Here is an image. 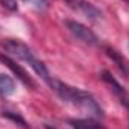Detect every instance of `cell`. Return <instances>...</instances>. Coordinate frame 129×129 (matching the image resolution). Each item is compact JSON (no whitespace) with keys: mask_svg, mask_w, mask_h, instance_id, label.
I'll list each match as a JSON object with an SVG mask.
<instances>
[{"mask_svg":"<svg viewBox=\"0 0 129 129\" xmlns=\"http://www.w3.org/2000/svg\"><path fill=\"white\" fill-rule=\"evenodd\" d=\"M105 53H107V56H108L114 63L117 64V68H119L125 75H128L129 77V64L126 63V60L122 57V54H120L117 50L111 48V47H105Z\"/></svg>","mask_w":129,"mask_h":129,"instance_id":"cell-7","label":"cell"},{"mask_svg":"<svg viewBox=\"0 0 129 129\" xmlns=\"http://www.w3.org/2000/svg\"><path fill=\"white\" fill-rule=\"evenodd\" d=\"M45 129H56V128H51L50 125H47V126H45Z\"/></svg>","mask_w":129,"mask_h":129,"instance_id":"cell-13","label":"cell"},{"mask_svg":"<svg viewBox=\"0 0 129 129\" xmlns=\"http://www.w3.org/2000/svg\"><path fill=\"white\" fill-rule=\"evenodd\" d=\"M69 125L72 129H105L99 122L90 119H69Z\"/></svg>","mask_w":129,"mask_h":129,"instance_id":"cell-8","label":"cell"},{"mask_svg":"<svg viewBox=\"0 0 129 129\" xmlns=\"http://www.w3.org/2000/svg\"><path fill=\"white\" fill-rule=\"evenodd\" d=\"M2 48L6 51L8 56H12V57L18 59V60L27 63L33 71H35V74L39 75L50 87L53 86L54 78L50 75V72H48L45 63L41 62L39 59H36L35 53H33L24 42H21V41H18V39H5V41L2 42Z\"/></svg>","mask_w":129,"mask_h":129,"instance_id":"cell-2","label":"cell"},{"mask_svg":"<svg viewBox=\"0 0 129 129\" xmlns=\"http://www.w3.org/2000/svg\"><path fill=\"white\" fill-rule=\"evenodd\" d=\"M125 2H126V3H129V0H125Z\"/></svg>","mask_w":129,"mask_h":129,"instance_id":"cell-14","label":"cell"},{"mask_svg":"<svg viewBox=\"0 0 129 129\" xmlns=\"http://www.w3.org/2000/svg\"><path fill=\"white\" fill-rule=\"evenodd\" d=\"M0 5H2L5 9L11 11V12H17V11H18L17 0H0Z\"/></svg>","mask_w":129,"mask_h":129,"instance_id":"cell-12","label":"cell"},{"mask_svg":"<svg viewBox=\"0 0 129 129\" xmlns=\"http://www.w3.org/2000/svg\"><path fill=\"white\" fill-rule=\"evenodd\" d=\"M51 89L59 95V98L62 101L77 107L83 113L89 114V117H92V119H102L104 117V111H102L101 105L98 104V101L89 92L77 89V87H72L69 84H64V83L59 81V80L53 81Z\"/></svg>","mask_w":129,"mask_h":129,"instance_id":"cell-1","label":"cell"},{"mask_svg":"<svg viewBox=\"0 0 129 129\" xmlns=\"http://www.w3.org/2000/svg\"><path fill=\"white\" fill-rule=\"evenodd\" d=\"M64 24H66L68 30L72 33L78 41H81V42H84V44H87V45H90V47H95V45L99 44L98 36L92 32L87 26H84L83 23L74 21V20H66Z\"/></svg>","mask_w":129,"mask_h":129,"instance_id":"cell-3","label":"cell"},{"mask_svg":"<svg viewBox=\"0 0 129 129\" xmlns=\"http://www.w3.org/2000/svg\"><path fill=\"white\" fill-rule=\"evenodd\" d=\"M74 9H78L80 12H83V14H84L89 20H92V21H101V20H102V12L98 9L95 5H92V3L87 2V0H78Z\"/></svg>","mask_w":129,"mask_h":129,"instance_id":"cell-6","label":"cell"},{"mask_svg":"<svg viewBox=\"0 0 129 129\" xmlns=\"http://www.w3.org/2000/svg\"><path fill=\"white\" fill-rule=\"evenodd\" d=\"M0 62L3 64H6V66L14 72V75H15L24 86H27V87H30V89H35V83H33L32 78L29 77V74L17 63L14 59H11V56H8V54H0Z\"/></svg>","mask_w":129,"mask_h":129,"instance_id":"cell-4","label":"cell"},{"mask_svg":"<svg viewBox=\"0 0 129 129\" xmlns=\"http://www.w3.org/2000/svg\"><path fill=\"white\" fill-rule=\"evenodd\" d=\"M101 78L104 80V83H107V84L111 87V92L120 99V102H122L125 107L129 108V96H128V93H126V90L123 89V86H122L108 71H102V72H101Z\"/></svg>","mask_w":129,"mask_h":129,"instance_id":"cell-5","label":"cell"},{"mask_svg":"<svg viewBox=\"0 0 129 129\" xmlns=\"http://www.w3.org/2000/svg\"><path fill=\"white\" fill-rule=\"evenodd\" d=\"M14 93H15V81L6 74H0V95L11 96Z\"/></svg>","mask_w":129,"mask_h":129,"instance_id":"cell-9","label":"cell"},{"mask_svg":"<svg viewBox=\"0 0 129 129\" xmlns=\"http://www.w3.org/2000/svg\"><path fill=\"white\" fill-rule=\"evenodd\" d=\"M26 3H29L38 11H45L48 8V0H24Z\"/></svg>","mask_w":129,"mask_h":129,"instance_id":"cell-11","label":"cell"},{"mask_svg":"<svg viewBox=\"0 0 129 129\" xmlns=\"http://www.w3.org/2000/svg\"><path fill=\"white\" fill-rule=\"evenodd\" d=\"M3 117H6V119L12 120V122H14V123H17L20 128H23V129H30L29 123L26 122V119H24L23 116H20L18 113H14V111H3Z\"/></svg>","mask_w":129,"mask_h":129,"instance_id":"cell-10","label":"cell"}]
</instances>
